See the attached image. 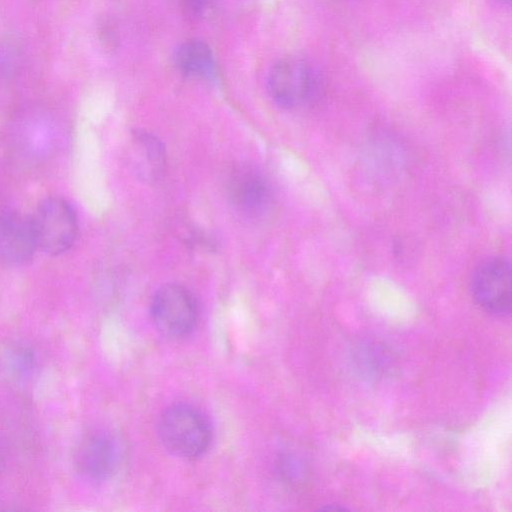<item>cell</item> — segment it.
Masks as SVG:
<instances>
[{"label": "cell", "instance_id": "6da1fadb", "mask_svg": "<svg viewBox=\"0 0 512 512\" xmlns=\"http://www.w3.org/2000/svg\"><path fill=\"white\" fill-rule=\"evenodd\" d=\"M158 434L169 452L184 459L203 455L212 440L208 418L201 410L186 403L172 405L163 412Z\"/></svg>", "mask_w": 512, "mask_h": 512}, {"label": "cell", "instance_id": "7a4b0ae2", "mask_svg": "<svg viewBox=\"0 0 512 512\" xmlns=\"http://www.w3.org/2000/svg\"><path fill=\"white\" fill-rule=\"evenodd\" d=\"M31 222L37 248L51 255L69 250L78 235L76 213L66 200L59 197L42 201Z\"/></svg>", "mask_w": 512, "mask_h": 512}, {"label": "cell", "instance_id": "3957f363", "mask_svg": "<svg viewBox=\"0 0 512 512\" xmlns=\"http://www.w3.org/2000/svg\"><path fill=\"white\" fill-rule=\"evenodd\" d=\"M151 317L163 335L182 338L195 329L199 308L194 295L186 287L169 283L156 291L151 302Z\"/></svg>", "mask_w": 512, "mask_h": 512}, {"label": "cell", "instance_id": "277c9868", "mask_svg": "<svg viewBox=\"0 0 512 512\" xmlns=\"http://www.w3.org/2000/svg\"><path fill=\"white\" fill-rule=\"evenodd\" d=\"M125 457V446L116 434L94 430L84 434L73 452L74 466L83 477L102 481L112 477Z\"/></svg>", "mask_w": 512, "mask_h": 512}, {"label": "cell", "instance_id": "5b68a950", "mask_svg": "<svg viewBox=\"0 0 512 512\" xmlns=\"http://www.w3.org/2000/svg\"><path fill=\"white\" fill-rule=\"evenodd\" d=\"M267 87L277 105L294 109L312 98L316 90V77L312 67L304 59L285 57L269 70Z\"/></svg>", "mask_w": 512, "mask_h": 512}, {"label": "cell", "instance_id": "8992f818", "mask_svg": "<svg viewBox=\"0 0 512 512\" xmlns=\"http://www.w3.org/2000/svg\"><path fill=\"white\" fill-rule=\"evenodd\" d=\"M225 188L231 205L247 218H261L272 206L271 185L252 164L240 163L231 167L225 179Z\"/></svg>", "mask_w": 512, "mask_h": 512}, {"label": "cell", "instance_id": "52a82bcc", "mask_svg": "<svg viewBox=\"0 0 512 512\" xmlns=\"http://www.w3.org/2000/svg\"><path fill=\"white\" fill-rule=\"evenodd\" d=\"M471 292L487 312L505 316L511 311V266L508 259L495 256L483 261L474 271Z\"/></svg>", "mask_w": 512, "mask_h": 512}, {"label": "cell", "instance_id": "ba28073f", "mask_svg": "<svg viewBox=\"0 0 512 512\" xmlns=\"http://www.w3.org/2000/svg\"><path fill=\"white\" fill-rule=\"evenodd\" d=\"M37 248L31 217L0 213V262L18 266L30 261Z\"/></svg>", "mask_w": 512, "mask_h": 512}, {"label": "cell", "instance_id": "9c48e42d", "mask_svg": "<svg viewBox=\"0 0 512 512\" xmlns=\"http://www.w3.org/2000/svg\"><path fill=\"white\" fill-rule=\"evenodd\" d=\"M175 63L186 76L214 80L217 75L216 62L210 47L200 40L182 43L175 52Z\"/></svg>", "mask_w": 512, "mask_h": 512}, {"label": "cell", "instance_id": "30bf717a", "mask_svg": "<svg viewBox=\"0 0 512 512\" xmlns=\"http://www.w3.org/2000/svg\"><path fill=\"white\" fill-rule=\"evenodd\" d=\"M132 148L139 171L148 178L158 177L165 164L162 143L153 135L139 131L133 135Z\"/></svg>", "mask_w": 512, "mask_h": 512}, {"label": "cell", "instance_id": "8fae6325", "mask_svg": "<svg viewBox=\"0 0 512 512\" xmlns=\"http://www.w3.org/2000/svg\"><path fill=\"white\" fill-rule=\"evenodd\" d=\"M360 369L369 376H380L387 369L389 359L386 351L375 343H364L356 351Z\"/></svg>", "mask_w": 512, "mask_h": 512}, {"label": "cell", "instance_id": "7c38bea8", "mask_svg": "<svg viewBox=\"0 0 512 512\" xmlns=\"http://www.w3.org/2000/svg\"><path fill=\"white\" fill-rule=\"evenodd\" d=\"M280 477L292 484H302L308 476V467L304 460L292 452L280 454L276 462Z\"/></svg>", "mask_w": 512, "mask_h": 512}, {"label": "cell", "instance_id": "4fadbf2b", "mask_svg": "<svg viewBox=\"0 0 512 512\" xmlns=\"http://www.w3.org/2000/svg\"><path fill=\"white\" fill-rule=\"evenodd\" d=\"M22 65V51L8 38H0V78L8 79L16 75Z\"/></svg>", "mask_w": 512, "mask_h": 512}, {"label": "cell", "instance_id": "5bb4252c", "mask_svg": "<svg viewBox=\"0 0 512 512\" xmlns=\"http://www.w3.org/2000/svg\"><path fill=\"white\" fill-rule=\"evenodd\" d=\"M6 360L8 367L19 375L29 373L34 366V354L26 346L16 345L13 346L7 354Z\"/></svg>", "mask_w": 512, "mask_h": 512}, {"label": "cell", "instance_id": "9a60e30c", "mask_svg": "<svg viewBox=\"0 0 512 512\" xmlns=\"http://www.w3.org/2000/svg\"><path fill=\"white\" fill-rule=\"evenodd\" d=\"M178 2L185 16L196 19L205 14L210 0H178Z\"/></svg>", "mask_w": 512, "mask_h": 512}, {"label": "cell", "instance_id": "2e32d148", "mask_svg": "<svg viewBox=\"0 0 512 512\" xmlns=\"http://www.w3.org/2000/svg\"><path fill=\"white\" fill-rule=\"evenodd\" d=\"M2 467H3V456H2V453L0 451V472L2 470Z\"/></svg>", "mask_w": 512, "mask_h": 512}, {"label": "cell", "instance_id": "e0dca14e", "mask_svg": "<svg viewBox=\"0 0 512 512\" xmlns=\"http://www.w3.org/2000/svg\"><path fill=\"white\" fill-rule=\"evenodd\" d=\"M498 1H500L502 3H509L510 2V0H498Z\"/></svg>", "mask_w": 512, "mask_h": 512}]
</instances>
